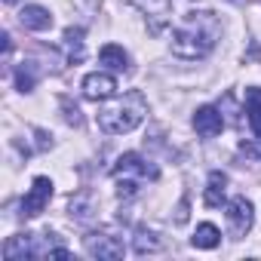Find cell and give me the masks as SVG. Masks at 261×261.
<instances>
[{"label":"cell","mask_w":261,"mask_h":261,"mask_svg":"<svg viewBox=\"0 0 261 261\" xmlns=\"http://www.w3.org/2000/svg\"><path fill=\"white\" fill-rule=\"evenodd\" d=\"M218 37H221V22L215 19V13L209 10L188 13V19L172 31V53L185 62H197L215 49Z\"/></svg>","instance_id":"obj_1"},{"label":"cell","mask_w":261,"mask_h":261,"mask_svg":"<svg viewBox=\"0 0 261 261\" xmlns=\"http://www.w3.org/2000/svg\"><path fill=\"white\" fill-rule=\"evenodd\" d=\"M148 114V101L139 89L126 92L123 98H117L114 105L98 111V129L108 136H123V133H133V129L145 120Z\"/></svg>","instance_id":"obj_2"},{"label":"cell","mask_w":261,"mask_h":261,"mask_svg":"<svg viewBox=\"0 0 261 261\" xmlns=\"http://www.w3.org/2000/svg\"><path fill=\"white\" fill-rule=\"evenodd\" d=\"M49 200H53V181H49L46 175H40V178H34L28 197L22 200V212L34 218V215H40V212L49 206Z\"/></svg>","instance_id":"obj_3"},{"label":"cell","mask_w":261,"mask_h":261,"mask_svg":"<svg viewBox=\"0 0 261 261\" xmlns=\"http://www.w3.org/2000/svg\"><path fill=\"white\" fill-rule=\"evenodd\" d=\"M227 224L233 230V237H246L252 227V203L246 197H233L227 203Z\"/></svg>","instance_id":"obj_4"},{"label":"cell","mask_w":261,"mask_h":261,"mask_svg":"<svg viewBox=\"0 0 261 261\" xmlns=\"http://www.w3.org/2000/svg\"><path fill=\"white\" fill-rule=\"evenodd\" d=\"M83 95L92 101H105L117 95V77L114 74H86L83 77Z\"/></svg>","instance_id":"obj_5"},{"label":"cell","mask_w":261,"mask_h":261,"mask_svg":"<svg viewBox=\"0 0 261 261\" xmlns=\"http://www.w3.org/2000/svg\"><path fill=\"white\" fill-rule=\"evenodd\" d=\"M86 252L92 258H123V240L117 237H108V233H92L86 237Z\"/></svg>","instance_id":"obj_6"},{"label":"cell","mask_w":261,"mask_h":261,"mask_svg":"<svg viewBox=\"0 0 261 261\" xmlns=\"http://www.w3.org/2000/svg\"><path fill=\"white\" fill-rule=\"evenodd\" d=\"M221 126H224V120H221V111H218V108H212V105L197 108V114H194V129H197L203 139L218 136V133H221Z\"/></svg>","instance_id":"obj_7"},{"label":"cell","mask_w":261,"mask_h":261,"mask_svg":"<svg viewBox=\"0 0 261 261\" xmlns=\"http://www.w3.org/2000/svg\"><path fill=\"white\" fill-rule=\"evenodd\" d=\"M114 178H120V175H142V178H157V169L154 166H148L139 154H123L117 163H114Z\"/></svg>","instance_id":"obj_8"},{"label":"cell","mask_w":261,"mask_h":261,"mask_svg":"<svg viewBox=\"0 0 261 261\" xmlns=\"http://www.w3.org/2000/svg\"><path fill=\"white\" fill-rule=\"evenodd\" d=\"M19 22H22V28H28V31H46V28H53L49 10H46V7H37V4L25 7V10L19 13Z\"/></svg>","instance_id":"obj_9"},{"label":"cell","mask_w":261,"mask_h":261,"mask_svg":"<svg viewBox=\"0 0 261 261\" xmlns=\"http://www.w3.org/2000/svg\"><path fill=\"white\" fill-rule=\"evenodd\" d=\"M224 188H227V175L224 172H209V181H206V197H203V203L209 206V209H218L221 203H224Z\"/></svg>","instance_id":"obj_10"},{"label":"cell","mask_w":261,"mask_h":261,"mask_svg":"<svg viewBox=\"0 0 261 261\" xmlns=\"http://www.w3.org/2000/svg\"><path fill=\"white\" fill-rule=\"evenodd\" d=\"M31 240H34L31 233H19V237H13V240L4 246V255H7L10 261H16V258H34L37 249H34Z\"/></svg>","instance_id":"obj_11"},{"label":"cell","mask_w":261,"mask_h":261,"mask_svg":"<svg viewBox=\"0 0 261 261\" xmlns=\"http://www.w3.org/2000/svg\"><path fill=\"white\" fill-rule=\"evenodd\" d=\"M246 114H249V123H252V133L261 139V86L246 89Z\"/></svg>","instance_id":"obj_12"},{"label":"cell","mask_w":261,"mask_h":261,"mask_svg":"<svg viewBox=\"0 0 261 261\" xmlns=\"http://www.w3.org/2000/svg\"><path fill=\"white\" fill-rule=\"evenodd\" d=\"M98 59H101V65H108L111 71H126V65H129V56H126L123 46H117V43H105L101 53H98Z\"/></svg>","instance_id":"obj_13"},{"label":"cell","mask_w":261,"mask_h":261,"mask_svg":"<svg viewBox=\"0 0 261 261\" xmlns=\"http://www.w3.org/2000/svg\"><path fill=\"white\" fill-rule=\"evenodd\" d=\"M191 240H194V246H197V249H215V246L221 243V230H218L215 224H209V221H206V224H200V227L194 230V237H191Z\"/></svg>","instance_id":"obj_14"},{"label":"cell","mask_w":261,"mask_h":261,"mask_svg":"<svg viewBox=\"0 0 261 261\" xmlns=\"http://www.w3.org/2000/svg\"><path fill=\"white\" fill-rule=\"evenodd\" d=\"M65 49H68V59L71 62H80L83 59V28H68L65 31Z\"/></svg>","instance_id":"obj_15"},{"label":"cell","mask_w":261,"mask_h":261,"mask_svg":"<svg viewBox=\"0 0 261 261\" xmlns=\"http://www.w3.org/2000/svg\"><path fill=\"white\" fill-rule=\"evenodd\" d=\"M16 86H19L22 92H31V89H34V71L22 65V68L16 71Z\"/></svg>","instance_id":"obj_16"},{"label":"cell","mask_w":261,"mask_h":261,"mask_svg":"<svg viewBox=\"0 0 261 261\" xmlns=\"http://www.w3.org/2000/svg\"><path fill=\"white\" fill-rule=\"evenodd\" d=\"M157 249H160V243L154 240V233H139V240H136V252H139V255L157 252Z\"/></svg>","instance_id":"obj_17"},{"label":"cell","mask_w":261,"mask_h":261,"mask_svg":"<svg viewBox=\"0 0 261 261\" xmlns=\"http://www.w3.org/2000/svg\"><path fill=\"white\" fill-rule=\"evenodd\" d=\"M62 108H65V117H68V123H74V126H80V123H83V117H80L77 105H71L68 98H62Z\"/></svg>","instance_id":"obj_18"},{"label":"cell","mask_w":261,"mask_h":261,"mask_svg":"<svg viewBox=\"0 0 261 261\" xmlns=\"http://www.w3.org/2000/svg\"><path fill=\"white\" fill-rule=\"evenodd\" d=\"M7 4H16V0H7Z\"/></svg>","instance_id":"obj_19"}]
</instances>
